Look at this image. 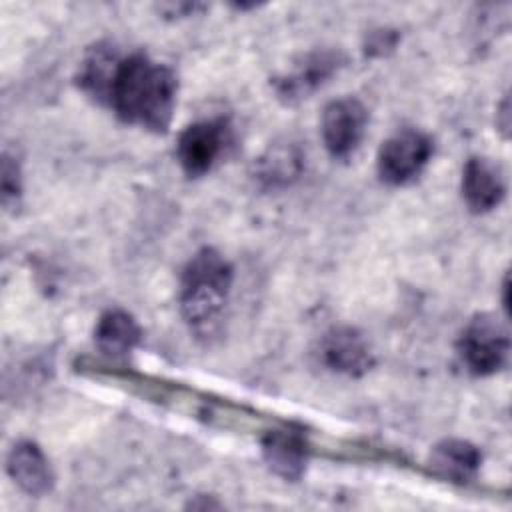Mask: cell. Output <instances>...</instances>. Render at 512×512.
<instances>
[{
	"instance_id": "7a4b0ae2",
	"label": "cell",
	"mask_w": 512,
	"mask_h": 512,
	"mask_svg": "<svg viewBox=\"0 0 512 512\" xmlns=\"http://www.w3.org/2000/svg\"><path fill=\"white\" fill-rule=\"evenodd\" d=\"M234 270L214 248L198 250L186 264L180 278V312L190 330L198 336H212L228 304Z\"/></svg>"
},
{
	"instance_id": "7c38bea8",
	"label": "cell",
	"mask_w": 512,
	"mask_h": 512,
	"mask_svg": "<svg viewBox=\"0 0 512 512\" xmlns=\"http://www.w3.org/2000/svg\"><path fill=\"white\" fill-rule=\"evenodd\" d=\"M140 326L138 322L124 310H108L100 316L94 340L96 346L106 356H126L140 342Z\"/></svg>"
},
{
	"instance_id": "8992f818",
	"label": "cell",
	"mask_w": 512,
	"mask_h": 512,
	"mask_svg": "<svg viewBox=\"0 0 512 512\" xmlns=\"http://www.w3.org/2000/svg\"><path fill=\"white\" fill-rule=\"evenodd\" d=\"M368 114L358 98L332 100L322 112V140L334 158H348L362 142Z\"/></svg>"
},
{
	"instance_id": "6da1fadb",
	"label": "cell",
	"mask_w": 512,
	"mask_h": 512,
	"mask_svg": "<svg viewBox=\"0 0 512 512\" xmlns=\"http://www.w3.org/2000/svg\"><path fill=\"white\" fill-rule=\"evenodd\" d=\"M104 102L120 120L164 132L176 102V78L170 68L144 54L118 58Z\"/></svg>"
},
{
	"instance_id": "ba28073f",
	"label": "cell",
	"mask_w": 512,
	"mask_h": 512,
	"mask_svg": "<svg viewBox=\"0 0 512 512\" xmlns=\"http://www.w3.org/2000/svg\"><path fill=\"white\" fill-rule=\"evenodd\" d=\"M342 66L340 52L324 50L304 56L292 72L276 80V92L286 102L306 98L318 86H322Z\"/></svg>"
},
{
	"instance_id": "52a82bcc",
	"label": "cell",
	"mask_w": 512,
	"mask_h": 512,
	"mask_svg": "<svg viewBox=\"0 0 512 512\" xmlns=\"http://www.w3.org/2000/svg\"><path fill=\"white\" fill-rule=\"evenodd\" d=\"M320 354L330 370L346 376H362L374 364V356L366 338L350 326L332 328L322 338Z\"/></svg>"
},
{
	"instance_id": "4fadbf2b",
	"label": "cell",
	"mask_w": 512,
	"mask_h": 512,
	"mask_svg": "<svg viewBox=\"0 0 512 512\" xmlns=\"http://www.w3.org/2000/svg\"><path fill=\"white\" fill-rule=\"evenodd\" d=\"M480 452L476 446L464 440H444L432 452V466L456 482H464L474 476L480 466Z\"/></svg>"
},
{
	"instance_id": "30bf717a",
	"label": "cell",
	"mask_w": 512,
	"mask_h": 512,
	"mask_svg": "<svg viewBox=\"0 0 512 512\" xmlns=\"http://www.w3.org/2000/svg\"><path fill=\"white\" fill-rule=\"evenodd\" d=\"M6 468L10 478L28 494L42 496L52 488L54 476L48 464V458L38 444L22 440L12 446Z\"/></svg>"
},
{
	"instance_id": "3957f363",
	"label": "cell",
	"mask_w": 512,
	"mask_h": 512,
	"mask_svg": "<svg viewBox=\"0 0 512 512\" xmlns=\"http://www.w3.org/2000/svg\"><path fill=\"white\" fill-rule=\"evenodd\" d=\"M510 338L492 314L474 316L458 338V354L474 376L498 372L508 358Z\"/></svg>"
},
{
	"instance_id": "5bb4252c",
	"label": "cell",
	"mask_w": 512,
	"mask_h": 512,
	"mask_svg": "<svg viewBox=\"0 0 512 512\" xmlns=\"http://www.w3.org/2000/svg\"><path fill=\"white\" fill-rule=\"evenodd\" d=\"M302 168V154L294 144H276L256 162V178L266 186L288 184Z\"/></svg>"
},
{
	"instance_id": "8fae6325",
	"label": "cell",
	"mask_w": 512,
	"mask_h": 512,
	"mask_svg": "<svg viewBox=\"0 0 512 512\" xmlns=\"http://www.w3.org/2000/svg\"><path fill=\"white\" fill-rule=\"evenodd\" d=\"M262 452L270 468L282 478L296 480L306 466V444L304 440L288 430H274L264 436Z\"/></svg>"
},
{
	"instance_id": "277c9868",
	"label": "cell",
	"mask_w": 512,
	"mask_h": 512,
	"mask_svg": "<svg viewBox=\"0 0 512 512\" xmlns=\"http://www.w3.org/2000/svg\"><path fill=\"white\" fill-rule=\"evenodd\" d=\"M434 152L432 138L420 130H400L390 136L378 152V176L392 186L412 182Z\"/></svg>"
},
{
	"instance_id": "9a60e30c",
	"label": "cell",
	"mask_w": 512,
	"mask_h": 512,
	"mask_svg": "<svg viewBox=\"0 0 512 512\" xmlns=\"http://www.w3.org/2000/svg\"><path fill=\"white\" fill-rule=\"evenodd\" d=\"M2 192H4V202H8L12 196L16 198L20 194L18 164H14L8 154H4V166H2Z\"/></svg>"
},
{
	"instance_id": "5b68a950",
	"label": "cell",
	"mask_w": 512,
	"mask_h": 512,
	"mask_svg": "<svg viewBox=\"0 0 512 512\" xmlns=\"http://www.w3.org/2000/svg\"><path fill=\"white\" fill-rule=\"evenodd\" d=\"M228 142L230 126L226 120H200L182 130L176 144V156L188 176H202L218 162Z\"/></svg>"
},
{
	"instance_id": "9c48e42d",
	"label": "cell",
	"mask_w": 512,
	"mask_h": 512,
	"mask_svg": "<svg viewBox=\"0 0 512 512\" xmlns=\"http://www.w3.org/2000/svg\"><path fill=\"white\" fill-rule=\"evenodd\" d=\"M506 186L502 172L488 158L472 156L462 170V196L476 214L496 208L504 198Z\"/></svg>"
}]
</instances>
